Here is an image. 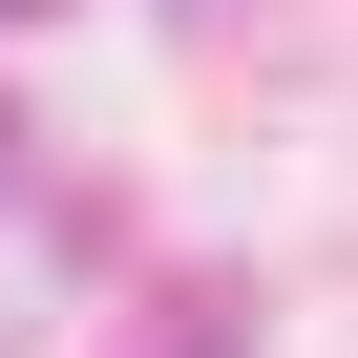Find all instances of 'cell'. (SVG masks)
<instances>
[{
	"label": "cell",
	"instance_id": "1",
	"mask_svg": "<svg viewBox=\"0 0 358 358\" xmlns=\"http://www.w3.org/2000/svg\"><path fill=\"white\" fill-rule=\"evenodd\" d=\"M0 22H22V0H0Z\"/></svg>",
	"mask_w": 358,
	"mask_h": 358
},
{
	"label": "cell",
	"instance_id": "2",
	"mask_svg": "<svg viewBox=\"0 0 358 358\" xmlns=\"http://www.w3.org/2000/svg\"><path fill=\"white\" fill-rule=\"evenodd\" d=\"M0 127H22V106H0Z\"/></svg>",
	"mask_w": 358,
	"mask_h": 358
}]
</instances>
